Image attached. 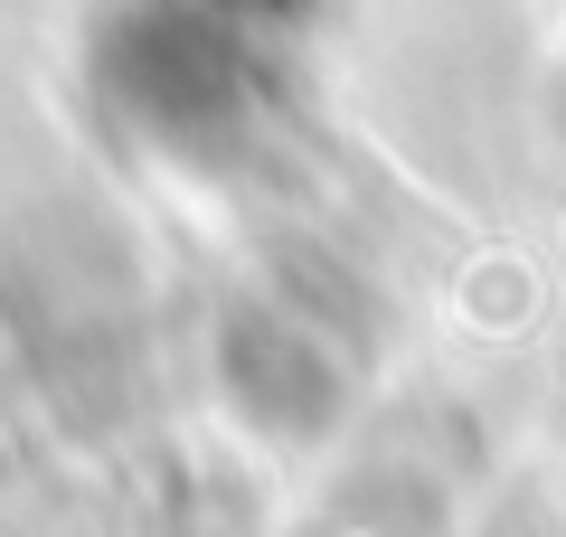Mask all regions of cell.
Masks as SVG:
<instances>
[{
    "instance_id": "cell-1",
    "label": "cell",
    "mask_w": 566,
    "mask_h": 537,
    "mask_svg": "<svg viewBox=\"0 0 566 537\" xmlns=\"http://www.w3.org/2000/svg\"><path fill=\"white\" fill-rule=\"evenodd\" d=\"M95 85L123 114V133L161 141L170 160H208L255 114V57L218 0H133L95 29Z\"/></svg>"
},
{
    "instance_id": "cell-2",
    "label": "cell",
    "mask_w": 566,
    "mask_h": 537,
    "mask_svg": "<svg viewBox=\"0 0 566 537\" xmlns=\"http://www.w3.org/2000/svg\"><path fill=\"white\" fill-rule=\"evenodd\" d=\"M227 387H237L245 415H264L274 434H312V424L340 406V368H331V339L303 330L283 312H245L227 330Z\"/></svg>"
},
{
    "instance_id": "cell-3",
    "label": "cell",
    "mask_w": 566,
    "mask_h": 537,
    "mask_svg": "<svg viewBox=\"0 0 566 537\" xmlns=\"http://www.w3.org/2000/svg\"><path fill=\"white\" fill-rule=\"evenodd\" d=\"M218 10H237V20H303L312 0H218Z\"/></svg>"
}]
</instances>
